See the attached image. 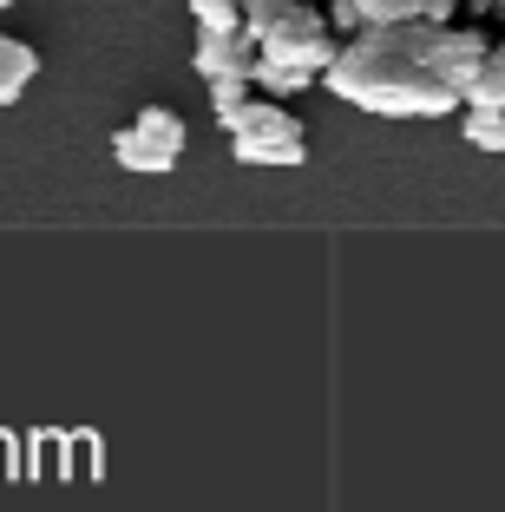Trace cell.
Masks as SVG:
<instances>
[{"label": "cell", "instance_id": "6da1fadb", "mask_svg": "<svg viewBox=\"0 0 505 512\" xmlns=\"http://www.w3.org/2000/svg\"><path fill=\"white\" fill-rule=\"evenodd\" d=\"M433 33L427 20H381V27H361L342 40L335 66H328V86L355 99V106L381 112V119H446L460 106V92L433 73Z\"/></svg>", "mask_w": 505, "mask_h": 512}, {"label": "cell", "instance_id": "7a4b0ae2", "mask_svg": "<svg viewBox=\"0 0 505 512\" xmlns=\"http://www.w3.org/2000/svg\"><path fill=\"white\" fill-rule=\"evenodd\" d=\"M230 145H237V165H302L309 158V132L289 112V99H250L243 119L230 125Z\"/></svg>", "mask_w": 505, "mask_h": 512}, {"label": "cell", "instance_id": "3957f363", "mask_svg": "<svg viewBox=\"0 0 505 512\" xmlns=\"http://www.w3.org/2000/svg\"><path fill=\"white\" fill-rule=\"evenodd\" d=\"M184 145H191V132H184V119L171 106H145L132 125H119V132H112V158H119L125 171H145V178L178 171Z\"/></svg>", "mask_w": 505, "mask_h": 512}, {"label": "cell", "instance_id": "277c9868", "mask_svg": "<svg viewBox=\"0 0 505 512\" xmlns=\"http://www.w3.org/2000/svg\"><path fill=\"white\" fill-rule=\"evenodd\" d=\"M486 53H492V40L479 27H440L433 33V73L460 92V99H466V86H473V73L486 66Z\"/></svg>", "mask_w": 505, "mask_h": 512}, {"label": "cell", "instance_id": "5b68a950", "mask_svg": "<svg viewBox=\"0 0 505 512\" xmlns=\"http://www.w3.org/2000/svg\"><path fill=\"white\" fill-rule=\"evenodd\" d=\"M256 33L250 27H197V46H191V66L204 79H223V73H250L256 60Z\"/></svg>", "mask_w": 505, "mask_h": 512}, {"label": "cell", "instance_id": "8992f818", "mask_svg": "<svg viewBox=\"0 0 505 512\" xmlns=\"http://www.w3.org/2000/svg\"><path fill=\"white\" fill-rule=\"evenodd\" d=\"M315 73H302V66L289 60H269L263 46H256V60H250V92H263V99H296V92H309Z\"/></svg>", "mask_w": 505, "mask_h": 512}, {"label": "cell", "instance_id": "52a82bcc", "mask_svg": "<svg viewBox=\"0 0 505 512\" xmlns=\"http://www.w3.org/2000/svg\"><path fill=\"white\" fill-rule=\"evenodd\" d=\"M33 79H40V53L27 40H14V33H0V106H14Z\"/></svg>", "mask_w": 505, "mask_h": 512}, {"label": "cell", "instance_id": "ba28073f", "mask_svg": "<svg viewBox=\"0 0 505 512\" xmlns=\"http://www.w3.org/2000/svg\"><path fill=\"white\" fill-rule=\"evenodd\" d=\"M460 138L473 151H499L505 158V112L499 106H460Z\"/></svg>", "mask_w": 505, "mask_h": 512}, {"label": "cell", "instance_id": "9c48e42d", "mask_svg": "<svg viewBox=\"0 0 505 512\" xmlns=\"http://www.w3.org/2000/svg\"><path fill=\"white\" fill-rule=\"evenodd\" d=\"M210 86V112H217V125L230 132V125L243 119V106H250L256 92H250V73H223V79H204Z\"/></svg>", "mask_w": 505, "mask_h": 512}, {"label": "cell", "instance_id": "30bf717a", "mask_svg": "<svg viewBox=\"0 0 505 512\" xmlns=\"http://www.w3.org/2000/svg\"><path fill=\"white\" fill-rule=\"evenodd\" d=\"M460 106H499L505 112V53H499V46L486 53V66L473 73V86H466Z\"/></svg>", "mask_w": 505, "mask_h": 512}, {"label": "cell", "instance_id": "8fae6325", "mask_svg": "<svg viewBox=\"0 0 505 512\" xmlns=\"http://www.w3.org/2000/svg\"><path fill=\"white\" fill-rule=\"evenodd\" d=\"M296 7H302V0H243V27H250L256 40H263V33L276 27L283 14H296Z\"/></svg>", "mask_w": 505, "mask_h": 512}, {"label": "cell", "instance_id": "7c38bea8", "mask_svg": "<svg viewBox=\"0 0 505 512\" xmlns=\"http://www.w3.org/2000/svg\"><path fill=\"white\" fill-rule=\"evenodd\" d=\"M197 27H243V0H191Z\"/></svg>", "mask_w": 505, "mask_h": 512}, {"label": "cell", "instance_id": "4fadbf2b", "mask_svg": "<svg viewBox=\"0 0 505 512\" xmlns=\"http://www.w3.org/2000/svg\"><path fill=\"white\" fill-rule=\"evenodd\" d=\"M355 7L368 27H381V20H420V0H355Z\"/></svg>", "mask_w": 505, "mask_h": 512}, {"label": "cell", "instance_id": "5bb4252c", "mask_svg": "<svg viewBox=\"0 0 505 512\" xmlns=\"http://www.w3.org/2000/svg\"><path fill=\"white\" fill-rule=\"evenodd\" d=\"M322 20H328V27H335V33H342V40H348V33H361V27H368V20H361V7H355V0H328V7H322Z\"/></svg>", "mask_w": 505, "mask_h": 512}, {"label": "cell", "instance_id": "9a60e30c", "mask_svg": "<svg viewBox=\"0 0 505 512\" xmlns=\"http://www.w3.org/2000/svg\"><path fill=\"white\" fill-rule=\"evenodd\" d=\"M453 7H460V0H420V20H427V27H453Z\"/></svg>", "mask_w": 505, "mask_h": 512}, {"label": "cell", "instance_id": "2e32d148", "mask_svg": "<svg viewBox=\"0 0 505 512\" xmlns=\"http://www.w3.org/2000/svg\"><path fill=\"white\" fill-rule=\"evenodd\" d=\"M473 7H505V0H473Z\"/></svg>", "mask_w": 505, "mask_h": 512}, {"label": "cell", "instance_id": "e0dca14e", "mask_svg": "<svg viewBox=\"0 0 505 512\" xmlns=\"http://www.w3.org/2000/svg\"><path fill=\"white\" fill-rule=\"evenodd\" d=\"M0 7H20V0H0Z\"/></svg>", "mask_w": 505, "mask_h": 512}]
</instances>
